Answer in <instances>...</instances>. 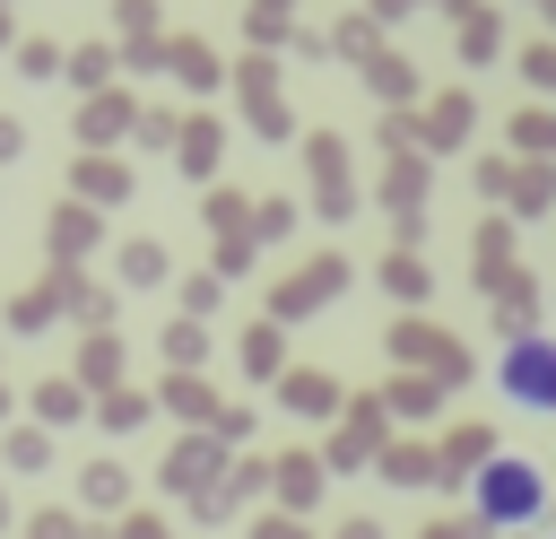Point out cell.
Listing matches in <instances>:
<instances>
[{
    "instance_id": "1",
    "label": "cell",
    "mask_w": 556,
    "mask_h": 539,
    "mask_svg": "<svg viewBox=\"0 0 556 539\" xmlns=\"http://www.w3.org/2000/svg\"><path fill=\"white\" fill-rule=\"evenodd\" d=\"M539 504H547V469H539L530 452H486L469 522L495 539V530H521V522H539Z\"/></svg>"
},
{
    "instance_id": "2",
    "label": "cell",
    "mask_w": 556,
    "mask_h": 539,
    "mask_svg": "<svg viewBox=\"0 0 556 539\" xmlns=\"http://www.w3.org/2000/svg\"><path fill=\"white\" fill-rule=\"evenodd\" d=\"M391 356H400V374H426L434 391L469 383V356H460V348H452V330H443V322H426V313H400V322H391Z\"/></svg>"
},
{
    "instance_id": "3",
    "label": "cell",
    "mask_w": 556,
    "mask_h": 539,
    "mask_svg": "<svg viewBox=\"0 0 556 539\" xmlns=\"http://www.w3.org/2000/svg\"><path fill=\"white\" fill-rule=\"evenodd\" d=\"M495 383H504V400L513 409H530V417H547L556 409V348L530 330V339H504V356H495Z\"/></svg>"
},
{
    "instance_id": "4",
    "label": "cell",
    "mask_w": 556,
    "mask_h": 539,
    "mask_svg": "<svg viewBox=\"0 0 556 539\" xmlns=\"http://www.w3.org/2000/svg\"><path fill=\"white\" fill-rule=\"evenodd\" d=\"M339 287H348V252H313L304 270H287V278L269 287V313H261V322H313Z\"/></svg>"
},
{
    "instance_id": "5",
    "label": "cell",
    "mask_w": 556,
    "mask_h": 539,
    "mask_svg": "<svg viewBox=\"0 0 556 539\" xmlns=\"http://www.w3.org/2000/svg\"><path fill=\"white\" fill-rule=\"evenodd\" d=\"M235 87H243V113H252V130H261L269 148L295 139V113H287V96H278V61H269V52H243Z\"/></svg>"
},
{
    "instance_id": "6",
    "label": "cell",
    "mask_w": 556,
    "mask_h": 539,
    "mask_svg": "<svg viewBox=\"0 0 556 539\" xmlns=\"http://www.w3.org/2000/svg\"><path fill=\"white\" fill-rule=\"evenodd\" d=\"M304 174H313V209H321V217H348V209H356V174H348V139H330V130H313V139H304Z\"/></svg>"
},
{
    "instance_id": "7",
    "label": "cell",
    "mask_w": 556,
    "mask_h": 539,
    "mask_svg": "<svg viewBox=\"0 0 556 539\" xmlns=\"http://www.w3.org/2000/svg\"><path fill=\"white\" fill-rule=\"evenodd\" d=\"M382 443H391V435H382V400L365 391V400H348V409H339V435H330L313 461H321V469H356V461H374Z\"/></svg>"
},
{
    "instance_id": "8",
    "label": "cell",
    "mask_w": 556,
    "mask_h": 539,
    "mask_svg": "<svg viewBox=\"0 0 556 539\" xmlns=\"http://www.w3.org/2000/svg\"><path fill=\"white\" fill-rule=\"evenodd\" d=\"M469 122H478V104H469L460 87H443V96H426V113H408V139H417L426 156H452V148L469 139Z\"/></svg>"
},
{
    "instance_id": "9",
    "label": "cell",
    "mask_w": 556,
    "mask_h": 539,
    "mask_svg": "<svg viewBox=\"0 0 556 539\" xmlns=\"http://www.w3.org/2000/svg\"><path fill=\"white\" fill-rule=\"evenodd\" d=\"M217 156H226V122H217V113H182V122H174V165H182V183H208Z\"/></svg>"
},
{
    "instance_id": "10",
    "label": "cell",
    "mask_w": 556,
    "mask_h": 539,
    "mask_svg": "<svg viewBox=\"0 0 556 539\" xmlns=\"http://www.w3.org/2000/svg\"><path fill=\"white\" fill-rule=\"evenodd\" d=\"M426 452H434V487H452V478H478V469H486L495 435H486L478 417H460V426H443V443H426Z\"/></svg>"
},
{
    "instance_id": "11",
    "label": "cell",
    "mask_w": 556,
    "mask_h": 539,
    "mask_svg": "<svg viewBox=\"0 0 556 539\" xmlns=\"http://www.w3.org/2000/svg\"><path fill=\"white\" fill-rule=\"evenodd\" d=\"M226 478V443H208V435H182L174 452H165V487L174 496H208Z\"/></svg>"
},
{
    "instance_id": "12",
    "label": "cell",
    "mask_w": 556,
    "mask_h": 539,
    "mask_svg": "<svg viewBox=\"0 0 556 539\" xmlns=\"http://www.w3.org/2000/svg\"><path fill=\"white\" fill-rule=\"evenodd\" d=\"M261 487L278 496V513H287V522H304V513H313V496H321V461H313V452H278Z\"/></svg>"
},
{
    "instance_id": "13",
    "label": "cell",
    "mask_w": 556,
    "mask_h": 539,
    "mask_svg": "<svg viewBox=\"0 0 556 539\" xmlns=\"http://www.w3.org/2000/svg\"><path fill=\"white\" fill-rule=\"evenodd\" d=\"M70 200L104 217L113 200H130V165H122V156H78V165H70Z\"/></svg>"
},
{
    "instance_id": "14",
    "label": "cell",
    "mask_w": 556,
    "mask_h": 539,
    "mask_svg": "<svg viewBox=\"0 0 556 539\" xmlns=\"http://www.w3.org/2000/svg\"><path fill=\"white\" fill-rule=\"evenodd\" d=\"M43 243H52V261L70 270V261H87V252L104 243V217H96V209H78V200H61V209L43 217Z\"/></svg>"
},
{
    "instance_id": "15",
    "label": "cell",
    "mask_w": 556,
    "mask_h": 539,
    "mask_svg": "<svg viewBox=\"0 0 556 539\" xmlns=\"http://www.w3.org/2000/svg\"><path fill=\"white\" fill-rule=\"evenodd\" d=\"M469 261H478V296H495L521 261H513V217H478V235H469Z\"/></svg>"
},
{
    "instance_id": "16",
    "label": "cell",
    "mask_w": 556,
    "mask_h": 539,
    "mask_svg": "<svg viewBox=\"0 0 556 539\" xmlns=\"http://www.w3.org/2000/svg\"><path fill=\"white\" fill-rule=\"evenodd\" d=\"M148 400H156V409H174V417H182V426H208V417H217V409H226V400H217V383H208V374H165V383H156V391H148Z\"/></svg>"
},
{
    "instance_id": "17",
    "label": "cell",
    "mask_w": 556,
    "mask_h": 539,
    "mask_svg": "<svg viewBox=\"0 0 556 539\" xmlns=\"http://www.w3.org/2000/svg\"><path fill=\"white\" fill-rule=\"evenodd\" d=\"M130 113H139L130 96H87V104H78V139H87V156H104L113 139H130Z\"/></svg>"
},
{
    "instance_id": "18",
    "label": "cell",
    "mask_w": 556,
    "mask_h": 539,
    "mask_svg": "<svg viewBox=\"0 0 556 539\" xmlns=\"http://www.w3.org/2000/svg\"><path fill=\"white\" fill-rule=\"evenodd\" d=\"M278 409H295V417H330V409H339V383H330L321 365H287V374H278Z\"/></svg>"
},
{
    "instance_id": "19",
    "label": "cell",
    "mask_w": 556,
    "mask_h": 539,
    "mask_svg": "<svg viewBox=\"0 0 556 539\" xmlns=\"http://www.w3.org/2000/svg\"><path fill=\"white\" fill-rule=\"evenodd\" d=\"M70 383H78V391H113V383H122V339H113V330H87Z\"/></svg>"
},
{
    "instance_id": "20",
    "label": "cell",
    "mask_w": 556,
    "mask_h": 539,
    "mask_svg": "<svg viewBox=\"0 0 556 539\" xmlns=\"http://www.w3.org/2000/svg\"><path fill=\"white\" fill-rule=\"evenodd\" d=\"M156 52H165V70H182V87H200V96H208V87L226 78V61H217V52L200 43V35H165Z\"/></svg>"
},
{
    "instance_id": "21",
    "label": "cell",
    "mask_w": 556,
    "mask_h": 539,
    "mask_svg": "<svg viewBox=\"0 0 556 539\" xmlns=\"http://www.w3.org/2000/svg\"><path fill=\"white\" fill-rule=\"evenodd\" d=\"M78 504L87 513H130V469L122 461H87L78 469Z\"/></svg>"
},
{
    "instance_id": "22",
    "label": "cell",
    "mask_w": 556,
    "mask_h": 539,
    "mask_svg": "<svg viewBox=\"0 0 556 539\" xmlns=\"http://www.w3.org/2000/svg\"><path fill=\"white\" fill-rule=\"evenodd\" d=\"M365 87H374L391 113H408V96H417V70H408V52H391V43H382V52L365 61Z\"/></svg>"
},
{
    "instance_id": "23",
    "label": "cell",
    "mask_w": 556,
    "mask_h": 539,
    "mask_svg": "<svg viewBox=\"0 0 556 539\" xmlns=\"http://www.w3.org/2000/svg\"><path fill=\"white\" fill-rule=\"evenodd\" d=\"M495 322H504V339H530V322H539V278L530 270H513L495 287Z\"/></svg>"
},
{
    "instance_id": "24",
    "label": "cell",
    "mask_w": 556,
    "mask_h": 539,
    "mask_svg": "<svg viewBox=\"0 0 556 539\" xmlns=\"http://www.w3.org/2000/svg\"><path fill=\"white\" fill-rule=\"evenodd\" d=\"M374 400H382V417H417V426H426V417L443 409V391H434L426 374H391V383H382Z\"/></svg>"
},
{
    "instance_id": "25",
    "label": "cell",
    "mask_w": 556,
    "mask_h": 539,
    "mask_svg": "<svg viewBox=\"0 0 556 539\" xmlns=\"http://www.w3.org/2000/svg\"><path fill=\"white\" fill-rule=\"evenodd\" d=\"M78 417H87V391L70 374H43L35 383V426H78Z\"/></svg>"
},
{
    "instance_id": "26",
    "label": "cell",
    "mask_w": 556,
    "mask_h": 539,
    "mask_svg": "<svg viewBox=\"0 0 556 539\" xmlns=\"http://www.w3.org/2000/svg\"><path fill=\"white\" fill-rule=\"evenodd\" d=\"M243 374H252V383H278V374H287V339H278V322H252V330H243Z\"/></svg>"
},
{
    "instance_id": "27",
    "label": "cell",
    "mask_w": 556,
    "mask_h": 539,
    "mask_svg": "<svg viewBox=\"0 0 556 539\" xmlns=\"http://www.w3.org/2000/svg\"><path fill=\"white\" fill-rule=\"evenodd\" d=\"M374 469H382L391 487H434V452H426V443H382Z\"/></svg>"
},
{
    "instance_id": "28",
    "label": "cell",
    "mask_w": 556,
    "mask_h": 539,
    "mask_svg": "<svg viewBox=\"0 0 556 539\" xmlns=\"http://www.w3.org/2000/svg\"><path fill=\"white\" fill-rule=\"evenodd\" d=\"M504 200H513V217H539V209L556 200V174H547V156H530V165L504 183Z\"/></svg>"
},
{
    "instance_id": "29",
    "label": "cell",
    "mask_w": 556,
    "mask_h": 539,
    "mask_svg": "<svg viewBox=\"0 0 556 539\" xmlns=\"http://www.w3.org/2000/svg\"><path fill=\"white\" fill-rule=\"evenodd\" d=\"M113 278H122V287H156V278H165V243H156V235L122 243V252H113Z\"/></svg>"
},
{
    "instance_id": "30",
    "label": "cell",
    "mask_w": 556,
    "mask_h": 539,
    "mask_svg": "<svg viewBox=\"0 0 556 539\" xmlns=\"http://www.w3.org/2000/svg\"><path fill=\"white\" fill-rule=\"evenodd\" d=\"M382 287L400 296V304H426V287H434V270L408 252V243H391V261H382Z\"/></svg>"
},
{
    "instance_id": "31",
    "label": "cell",
    "mask_w": 556,
    "mask_h": 539,
    "mask_svg": "<svg viewBox=\"0 0 556 539\" xmlns=\"http://www.w3.org/2000/svg\"><path fill=\"white\" fill-rule=\"evenodd\" d=\"M148 409H156V400H148V391H139V383H113V391H104V409H96V417H104V435H130V426H148Z\"/></svg>"
},
{
    "instance_id": "32",
    "label": "cell",
    "mask_w": 556,
    "mask_h": 539,
    "mask_svg": "<svg viewBox=\"0 0 556 539\" xmlns=\"http://www.w3.org/2000/svg\"><path fill=\"white\" fill-rule=\"evenodd\" d=\"M495 52H504V17L495 9H469L460 17V61H495Z\"/></svg>"
},
{
    "instance_id": "33",
    "label": "cell",
    "mask_w": 556,
    "mask_h": 539,
    "mask_svg": "<svg viewBox=\"0 0 556 539\" xmlns=\"http://www.w3.org/2000/svg\"><path fill=\"white\" fill-rule=\"evenodd\" d=\"M513 148H521V156H547V148H556V113H547V104H521V113H513Z\"/></svg>"
},
{
    "instance_id": "34",
    "label": "cell",
    "mask_w": 556,
    "mask_h": 539,
    "mask_svg": "<svg viewBox=\"0 0 556 539\" xmlns=\"http://www.w3.org/2000/svg\"><path fill=\"white\" fill-rule=\"evenodd\" d=\"M52 313H61V270H52V278H43V287H26V296H17V304H9V322H17V330H43V322H52Z\"/></svg>"
},
{
    "instance_id": "35",
    "label": "cell",
    "mask_w": 556,
    "mask_h": 539,
    "mask_svg": "<svg viewBox=\"0 0 556 539\" xmlns=\"http://www.w3.org/2000/svg\"><path fill=\"white\" fill-rule=\"evenodd\" d=\"M200 356H208V330L200 322H165V365L174 374H200Z\"/></svg>"
},
{
    "instance_id": "36",
    "label": "cell",
    "mask_w": 556,
    "mask_h": 539,
    "mask_svg": "<svg viewBox=\"0 0 556 539\" xmlns=\"http://www.w3.org/2000/svg\"><path fill=\"white\" fill-rule=\"evenodd\" d=\"M104 78H113V43H78V52H70V87L104 96Z\"/></svg>"
},
{
    "instance_id": "37",
    "label": "cell",
    "mask_w": 556,
    "mask_h": 539,
    "mask_svg": "<svg viewBox=\"0 0 556 539\" xmlns=\"http://www.w3.org/2000/svg\"><path fill=\"white\" fill-rule=\"evenodd\" d=\"M321 43H330V52H356V61H374V52H382V26H374V17H339V35H321Z\"/></svg>"
},
{
    "instance_id": "38",
    "label": "cell",
    "mask_w": 556,
    "mask_h": 539,
    "mask_svg": "<svg viewBox=\"0 0 556 539\" xmlns=\"http://www.w3.org/2000/svg\"><path fill=\"white\" fill-rule=\"evenodd\" d=\"M0 452H9L17 469H43V461H52V435H43V426H9V435H0Z\"/></svg>"
},
{
    "instance_id": "39",
    "label": "cell",
    "mask_w": 556,
    "mask_h": 539,
    "mask_svg": "<svg viewBox=\"0 0 556 539\" xmlns=\"http://www.w3.org/2000/svg\"><path fill=\"white\" fill-rule=\"evenodd\" d=\"M174 122H182V113H165V104H139V113H130V139H139V148H174Z\"/></svg>"
},
{
    "instance_id": "40",
    "label": "cell",
    "mask_w": 556,
    "mask_h": 539,
    "mask_svg": "<svg viewBox=\"0 0 556 539\" xmlns=\"http://www.w3.org/2000/svg\"><path fill=\"white\" fill-rule=\"evenodd\" d=\"M113 26H122L130 43H156V26H165V9H156V0H122V9H113Z\"/></svg>"
},
{
    "instance_id": "41",
    "label": "cell",
    "mask_w": 556,
    "mask_h": 539,
    "mask_svg": "<svg viewBox=\"0 0 556 539\" xmlns=\"http://www.w3.org/2000/svg\"><path fill=\"white\" fill-rule=\"evenodd\" d=\"M17 70H26V78H61V43H52V35H26V43H17Z\"/></svg>"
},
{
    "instance_id": "42",
    "label": "cell",
    "mask_w": 556,
    "mask_h": 539,
    "mask_svg": "<svg viewBox=\"0 0 556 539\" xmlns=\"http://www.w3.org/2000/svg\"><path fill=\"white\" fill-rule=\"evenodd\" d=\"M200 217H208V226L235 243V235H243V191H208V200H200Z\"/></svg>"
},
{
    "instance_id": "43",
    "label": "cell",
    "mask_w": 556,
    "mask_h": 539,
    "mask_svg": "<svg viewBox=\"0 0 556 539\" xmlns=\"http://www.w3.org/2000/svg\"><path fill=\"white\" fill-rule=\"evenodd\" d=\"M243 35H252V52H269V43H287L295 26H287L278 9H252V17H243Z\"/></svg>"
},
{
    "instance_id": "44",
    "label": "cell",
    "mask_w": 556,
    "mask_h": 539,
    "mask_svg": "<svg viewBox=\"0 0 556 539\" xmlns=\"http://www.w3.org/2000/svg\"><path fill=\"white\" fill-rule=\"evenodd\" d=\"M521 78H530V87H556V43H547V35L521 43Z\"/></svg>"
},
{
    "instance_id": "45",
    "label": "cell",
    "mask_w": 556,
    "mask_h": 539,
    "mask_svg": "<svg viewBox=\"0 0 556 539\" xmlns=\"http://www.w3.org/2000/svg\"><path fill=\"white\" fill-rule=\"evenodd\" d=\"M217 296H226V278H191V287H182V322H200V313H217Z\"/></svg>"
},
{
    "instance_id": "46",
    "label": "cell",
    "mask_w": 556,
    "mask_h": 539,
    "mask_svg": "<svg viewBox=\"0 0 556 539\" xmlns=\"http://www.w3.org/2000/svg\"><path fill=\"white\" fill-rule=\"evenodd\" d=\"M26 539H78V513H61V504H52V513H35V522H26Z\"/></svg>"
},
{
    "instance_id": "47",
    "label": "cell",
    "mask_w": 556,
    "mask_h": 539,
    "mask_svg": "<svg viewBox=\"0 0 556 539\" xmlns=\"http://www.w3.org/2000/svg\"><path fill=\"white\" fill-rule=\"evenodd\" d=\"M287 226H295V209H287V200H269V209H252V226H243V235H287Z\"/></svg>"
},
{
    "instance_id": "48",
    "label": "cell",
    "mask_w": 556,
    "mask_h": 539,
    "mask_svg": "<svg viewBox=\"0 0 556 539\" xmlns=\"http://www.w3.org/2000/svg\"><path fill=\"white\" fill-rule=\"evenodd\" d=\"M113 539H165V522H156V513H122V522H113Z\"/></svg>"
},
{
    "instance_id": "49",
    "label": "cell",
    "mask_w": 556,
    "mask_h": 539,
    "mask_svg": "<svg viewBox=\"0 0 556 539\" xmlns=\"http://www.w3.org/2000/svg\"><path fill=\"white\" fill-rule=\"evenodd\" d=\"M504 183H513V165H504V156H486V165H478V191H486V200H504Z\"/></svg>"
},
{
    "instance_id": "50",
    "label": "cell",
    "mask_w": 556,
    "mask_h": 539,
    "mask_svg": "<svg viewBox=\"0 0 556 539\" xmlns=\"http://www.w3.org/2000/svg\"><path fill=\"white\" fill-rule=\"evenodd\" d=\"M9 156H26V122H17V113H0V165H9Z\"/></svg>"
},
{
    "instance_id": "51",
    "label": "cell",
    "mask_w": 556,
    "mask_h": 539,
    "mask_svg": "<svg viewBox=\"0 0 556 539\" xmlns=\"http://www.w3.org/2000/svg\"><path fill=\"white\" fill-rule=\"evenodd\" d=\"M252 539H304V522H287V513H261V522H252Z\"/></svg>"
},
{
    "instance_id": "52",
    "label": "cell",
    "mask_w": 556,
    "mask_h": 539,
    "mask_svg": "<svg viewBox=\"0 0 556 539\" xmlns=\"http://www.w3.org/2000/svg\"><path fill=\"white\" fill-rule=\"evenodd\" d=\"M417 539H486V530H478V522H469V513H460V522H426V530H417Z\"/></svg>"
},
{
    "instance_id": "53",
    "label": "cell",
    "mask_w": 556,
    "mask_h": 539,
    "mask_svg": "<svg viewBox=\"0 0 556 539\" xmlns=\"http://www.w3.org/2000/svg\"><path fill=\"white\" fill-rule=\"evenodd\" d=\"M408 9H417V0H374L365 17H374V26H391V17H408Z\"/></svg>"
},
{
    "instance_id": "54",
    "label": "cell",
    "mask_w": 556,
    "mask_h": 539,
    "mask_svg": "<svg viewBox=\"0 0 556 539\" xmlns=\"http://www.w3.org/2000/svg\"><path fill=\"white\" fill-rule=\"evenodd\" d=\"M339 539H382V530H374L365 513H348V522H339Z\"/></svg>"
},
{
    "instance_id": "55",
    "label": "cell",
    "mask_w": 556,
    "mask_h": 539,
    "mask_svg": "<svg viewBox=\"0 0 556 539\" xmlns=\"http://www.w3.org/2000/svg\"><path fill=\"white\" fill-rule=\"evenodd\" d=\"M78 539H113V522H78Z\"/></svg>"
},
{
    "instance_id": "56",
    "label": "cell",
    "mask_w": 556,
    "mask_h": 539,
    "mask_svg": "<svg viewBox=\"0 0 556 539\" xmlns=\"http://www.w3.org/2000/svg\"><path fill=\"white\" fill-rule=\"evenodd\" d=\"M252 9H278V17H287V9H295V0H252Z\"/></svg>"
},
{
    "instance_id": "57",
    "label": "cell",
    "mask_w": 556,
    "mask_h": 539,
    "mask_svg": "<svg viewBox=\"0 0 556 539\" xmlns=\"http://www.w3.org/2000/svg\"><path fill=\"white\" fill-rule=\"evenodd\" d=\"M0 530H9V496H0Z\"/></svg>"
},
{
    "instance_id": "58",
    "label": "cell",
    "mask_w": 556,
    "mask_h": 539,
    "mask_svg": "<svg viewBox=\"0 0 556 539\" xmlns=\"http://www.w3.org/2000/svg\"><path fill=\"white\" fill-rule=\"evenodd\" d=\"M0 43H9V9H0Z\"/></svg>"
},
{
    "instance_id": "59",
    "label": "cell",
    "mask_w": 556,
    "mask_h": 539,
    "mask_svg": "<svg viewBox=\"0 0 556 539\" xmlns=\"http://www.w3.org/2000/svg\"><path fill=\"white\" fill-rule=\"evenodd\" d=\"M0 417H9V383H0Z\"/></svg>"
},
{
    "instance_id": "60",
    "label": "cell",
    "mask_w": 556,
    "mask_h": 539,
    "mask_svg": "<svg viewBox=\"0 0 556 539\" xmlns=\"http://www.w3.org/2000/svg\"><path fill=\"white\" fill-rule=\"evenodd\" d=\"M0 9H9V0H0Z\"/></svg>"
}]
</instances>
